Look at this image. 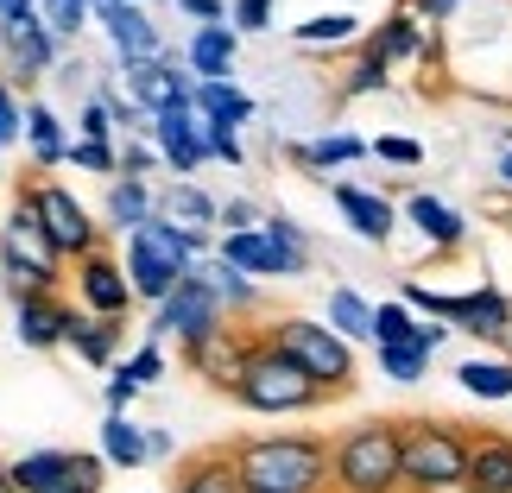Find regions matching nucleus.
Returning a JSON list of instances; mask_svg holds the SVG:
<instances>
[{"mask_svg":"<svg viewBox=\"0 0 512 493\" xmlns=\"http://www.w3.org/2000/svg\"><path fill=\"white\" fill-rule=\"evenodd\" d=\"M456 386L468 399H512V354H475V361H462Z\"/></svg>","mask_w":512,"mask_h":493,"instance_id":"27","label":"nucleus"},{"mask_svg":"<svg viewBox=\"0 0 512 493\" xmlns=\"http://www.w3.org/2000/svg\"><path fill=\"white\" fill-rule=\"evenodd\" d=\"M405 342H424V323L411 317V304L405 298L373 304V348H405Z\"/></svg>","mask_w":512,"mask_h":493,"instance_id":"33","label":"nucleus"},{"mask_svg":"<svg viewBox=\"0 0 512 493\" xmlns=\"http://www.w3.org/2000/svg\"><path fill=\"white\" fill-rule=\"evenodd\" d=\"M506 348H512V342H506Z\"/></svg>","mask_w":512,"mask_h":493,"instance_id":"59","label":"nucleus"},{"mask_svg":"<svg viewBox=\"0 0 512 493\" xmlns=\"http://www.w3.org/2000/svg\"><path fill=\"white\" fill-rule=\"evenodd\" d=\"M266 234H272V247H279V260H285V279H304V272H310V241H304V228L291 222V215H266Z\"/></svg>","mask_w":512,"mask_h":493,"instance_id":"36","label":"nucleus"},{"mask_svg":"<svg viewBox=\"0 0 512 493\" xmlns=\"http://www.w3.org/2000/svg\"><path fill=\"white\" fill-rule=\"evenodd\" d=\"M102 456H108V468H140V462H152V449H146V430L127 418V411H108V424H102Z\"/></svg>","mask_w":512,"mask_h":493,"instance_id":"28","label":"nucleus"},{"mask_svg":"<svg viewBox=\"0 0 512 493\" xmlns=\"http://www.w3.org/2000/svg\"><path fill=\"white\" fill-rule=\"evenodd\" d=\"M19 342L26 348H64L70 342V323H76V304H64L57 291H32V298H19Z\"/></svg>","mask_w":512,"mask_h":493,"instance_id":"17","label":"nucleus"},{"mask_svg":"<svg viewBox=\"0 0 512 493\" xmlns=\"http://www.w3.org/2000/svg\"><path fill=\"white\" fill-rule=\"evenodd\" d=\"M500 177H506V184H512V152H506V159H500Z\"/></svg>","mask_w":512,"mask_h":493,"instance_id":"56","label":"nucleus"},{"mask_svg":"<svg viewBox=\"0 0 512 493\" xmlns=\"http://www.w3.org/2000/svg\"><path fill=\"white\" fill-rule=\"evenodd\" d=\"M0 272H7V285H26V291H57L64 285V253H57V241L45 234V222H38L26 184H19L13 222L0 234Z\"/></svg>","mask_w":512,"mask_h":493,"instance_id":"7","label":"nucleus"},{"mask_svg":"<svg viewBox=\"0 0 512 493\" xmlns=\"http://www.w3.org/2000/svg\"><path fill=\"white\" fill-rule=\"evenodd\" d=\"M19 184H26V177H19ZM26 196H32L38 222H45V234L57 241V253H64V260H89V253H102V228L89 222V209L76 203L64 184H51V177H32Z\"/></svg>","mask_w":512,"mask_h":493,"instance_id":"10","label":"nucleus"},{"mask_svg":"<svg viewBox=\"0 0 512 493\" xmlns=\"http://www.w3.org/2000/svg\"><path fill=\"white\" fill-rule=\"evenodd\" d=\"M196 114H203V121H222V127H241V121H253V95H241L222 76V83H196Z\"/></svg>","mask_w":512,"mask_h":493,"instance_id":"30","label":"nucleus"},{"mask_svg":"<svg viewBox=\"0 0 512 493\" xmlns=\"http://www.w3.org/2000/svg\"><path fill=\"white\" fill-rule=\"evenodd\" d=\"M222 222H228V234H247V228H266L260 222V209L247 203V196H234V203H222Z\"/></svg>","mask_w":512,"mask_h":493,"instance_id":"49","label":"nucleus"},{"mask_svg":"<svg viewBox=\"0 0 512 493\" xmlns=\"http://www.w3.org/2000/svg\"><path fill=\"white\" fill-rule=\"evenodd\" d=\"M203 272H209V285L222 291V304H228V310H253V304H260L253 279H247V272H234L228 260H215V266H203Z\"/></svg>","mask_w":512,"mask_h":493,"instance_id":"37","label":"nucleus"},{"mask_svg":"<svg viewBox=\"0 0 512 493\" xmlns=\"http://www.w3.org/2000/svg\"><path fill=\"white\" fill-rule=\"evenodd\" d=\"M462 493H512V437L506 430H475Z\"/></svg>","mask_w":512,"mask_h":493,"instance_id":"18","label":"nucleus"},{"mask_svg":"<svg viewBox=\"0 0 512 493\" xmlns=\"http://www.w3.org/2000/svg\"><path fill=\"white\" fill-rule=\"evenodd\" d=\"M354 32H361L354 13H323V19H304L291 38H298V45H342V38H354Z\"/></svg>","mask_w":512,"mask_h":493,"instance_id":"38","label":"nucleus"},{"mask_svg":"<svg viewBox=\"0 0 512 493\" xmlns=\"http://www.w3.org/2000/svg\"><path fill=\"white\" fill-rule=\"evenodd\" d=\"M253 348H260V335H234V329H222V335H209V342L184 348V361L203 373L215 392H234V380H241V367H247Z\"/></svg>","mask_w":512,"mask_h":493,"instance_id":"15","label":"nucleus"},{"mask_svg":"<svg viewBox=\"0 0 512 493\" xmlns=\"http://www.w3.org/2000/svg\"><path fill=\"white\" fill-rule=\"evenodd\" d=\"M133 399H140V380H127V367L108 380V411H133Z\"/></svg>","mask_w":512,"mask_h":493,"instance_id":"50","label":"nucleus"},{"mask_svg":"<svg viewBox=\"0 0 512 493\" xmlns=\"http://www.w3.org/2000/svg\"><path fill=\"white\" fill-rule=\"evenodd\" d=\"M234 468L247 493H329L336 487V443L317 430H260L234 437Z\"/></svg>","mask_w":512,"mask_h":493,"instance_id":"1","label":"nucleus"},{"mask_svg":"<svg viewBox=\"0 0 512 493\" xmlns=\"http://www.w3.org/2000/svg\"><path fill=\"white\" fill-rule=\"evenodd\" d=\"M108 133H114V114H108L102 95H95V102L83 108V140H102V146H108Z\"/></svg>","mask_w":512,"mask_h":493,"instance_id":"48","label":"nucleus"},{"mask_svg":"<svg viewBox=\"0 0 512 493\" xmlns=\"http://www.w3.org/2000/svg\"><path fill=\"white\" fill-rule=\"evenodd\" d=\"M234 45H241V32L234 26H196V38H190V51H184V64L196 70V83H222V76L234 70Z\"/></svg>","mask_w":512,"mask_h":493,"instance_id":"21","label":"nucleus"},{"mask_svg":"<svg viewBox=\"0 0 512 493\" xmlns=\"http://www.w3.org/2000/svg\"><path fill=\"white\" fill-rule=\"evenodd\" d=\"M7 493H13V487H7Z\"/></svg>","mask_w":512,"mask_h":493,"instance_id":"58","label":"nucleus"},{"mask_svg":"<svg viewBox=\"0 0 512 493\" xmlns=\"http://www.w3.org/2000/svg\"><path fill=\"white\" fill-rule=\"evenodd\" d=\"M38 493H89V487L76 481V475H64V481H51V487H38Z\"/></svg>","mask_w":512,"mask_h":493,"instance_id":"55","label":"nucleus"},{"mask_svg":"<svg viewBox=\"0 0 512 493\" xmlns=\"http://www.w3.org/2000/svg\"><path fill=\"white\" fill-rule=\"evenodd\" d=\"M76 298L89 304V317H127L133 310V279H127V260H114V253H89V260H76Z\"/></svg>","mask_w":512,"mask_h":493,"instance_id":"11","label":"nucleus"},{"mask_svg":"<svg viewBox=\"0 0 512 493\" xmlns=\"http://www.w3.org/2000/svg\"><path fill=\"white\" fill-rule=\"evenodd\" d=\"M399 298L411 310H430V317H443V323H456L468 335H481V342H512V298L494 285H481V291H430V285H405Z\"/></svg>","mask_w":512,"mask_h":493,"instance_id":"8","label":"nucleus"},{"mask_svg":"<svg viewBox=\"0 0 512 493\" xmlns=\"http://www.w3.org/2000/svg\"><path fill=\"white\" fill-rule=\"evenodd\" d=\"M89 7H95V0H38V13H45V26H51L57 38H76V32H83Z\"/></svg>","mask_w":512,"mask_h":493,"instance_id":"40","label":"nucleus"},{"mask_svg":"<svg viewBox=\"0 0 512 493\" xmlns=\"http://www.w3.org/2000/svg\"><path fill=\"white\" fill-rule=\"evenodd\" d=\"M19 133H26V108H19V95L0 83V146H13Z\"/></svg>","mask_w":512,"mask_h":493,"instance_id":"45","label":"nucleus"},{"mask_svg":"<svg viewBox=\"0 0 512 493\" xmlns=\"http://www.w3.org/2000/svg\"><path fill=\"white\" fill-rule=\"evenodd\" d=\"M159 215H165V222H177V228L209 234L215 222H222V203H215V196H203L196 184H177L171 196H159Z\"/></svg>","mask_w":512,"mask_h":493,"instance_id":"29","label":"nucleus"},{"mask_svg":"<svg viewBox=\"0 0 512 493\" xmlns=\"http://www.w3.org/2000/svg\"><path fill=\"white\" fill-rule=\"evenodd\" d=\"M234 32H266L272 26V0H234Z\"/></svg>","mask_w":512,"mask_h":493,"instance_id":"47","label":"nucleus"},{"mask_svg":"<svg viewBox=\"0 0 512 493\" xmlns=\"http://www.w3.org/2000/svg\"><path fill=\"white\" fill-rule=\"evenodd\" d=\"M323 399H329V392L310 380L304 367H291L285 354H272V348H266V335H260V348L247 354L241 380H234V405L260 411V418H285V411H317Z\"/></svg>","mask_w":512,"mask_h":493,"instance_id":"6","label":"nucleus"},{"mask_svg":"<svg viewBox=\"0 0 512 493\" xmlns=\"http://www.w3.org/2000/svg\"><path fill=\"white\" fill-rule=\"evenodd\" d=\"M418 7H424V19H449V13L462 7V0H418Z\"/></svg>","mask_w":512,"mask_h":493,"instance_id":"53","label":"nucleus"},{"mask_svg":"<svg viewBox=\"0 0 512 493\" xmlns=\"http://www.w3.org/2000/svg\"><path fill=\"white\" fill-rule=\"evenodd\" d=\"M373 159H386V165H424V146H418V140H399V133H386V140H373Z\"/></svg>","mask_w":512,"mask_h":493,"instance_id":"44","label":"nucleus"},{"mask_svg":"<svg viewBox=\"0 0 512 493\" xmlns=\"http://www.w3.org/2000/svg\"><path fill=\"white\" fill-rule=\"evenodd\" d=\"M95 19L108 26L114 51H121V64H146V57H165V38L159 26L140 13V0H95Z\"/></svg>","mask_w":512,"mask_h":493,"instance_id":"13","label":"nucleus"},{"mask_svg":"<svg viewBox=\"0 0 512 493\" xmlns=\"http://www.w3.org/2000/svg\"><path fill=\"white\" fill-rule=\"evenodd\" d=\"M209 127V152L215 159H228V165H241L247 152H241V127H222V121H203Z\"/></svg>","mask_w":512,"mask_h":493,"instance_id":"46","label":"nucleus"},{"mask_svg":"<svg viewBox=\"0 0 512 493\" xmlns=\"http://www.w3.org/2000/svg\"><path fill=\"white\" fill-rule=\"evenodd\" d=\"M405 222L418 228V234H424V241L437 247V253H456V247L468 241V222H462V209H449L443 196H430V190H418V196L405 203Z\"/></svg>","mask_w":512,"mask_h":493,"instance_id":"20","label":"nucleus"},{"mask_svg":"<svg viewBox=\"0 0 512 493\" xmlns=\"http://www.w3.org/2000/svg\"><path fill=\"white\" fill-rule=\"evenodd\" d=\"M51 57H57V32L45 26V19L7 38V64H13V83H26V89H32L38 76L51 70Z\"/></svg>","mask_w":512,"mask_h":493,"instance_id":"24","label":"nucleus"},{"mask_svg":"<svg viewBox=\"0 0 512 493\" xmlns=\"http://www.w3.org/2000/svg\"><path fill=\"white\" fill-rule=\"evenodd\" d=\"M361 152H373L367 140H354V133H329V140H310V146H291V159L304 171H329V165H354Z\"/></svg>","mask_w":512,"mask_h":493,"instance_id":"35","label":"nucleus"},{"mask_svg":"<svg viewBox=\"0 0 512 493\" xmlns=\"http://www.w3.org/2000/svg\"><path fill=\"white\" fill-rule=\"evenodd\" d=\"M146 165H152V146H127L121 171H127V177H146Z\"/></svg>","mask_w":512,"mask_h":493,"instance_id":"52","label":"nucleus"},{"mask_svg":"<svg viewBox=\"0 0 512 493\" xmlns=\"http://www.w3.org/2000/svg\"><path fill=\"white\" fill-rule=\"evenodd\" d=\"M222 329H228V304H222V291L209 285L203 266L152 310V342L177 335V348H196V342H209V335H222Z\"/></svg>","mask_w":512,"mask_h":493,"instance_id":"9","label":"nucleus"},{"mask_svg":"<svg viewBox=\"0 0 512 493\" xmlns=\"http://www.w3.org/2000/svg\"><path fill=\"white\" fill-rule=\"evenodd\" d=\"M222 260H228L234 272H247V279H285V260H279V247H272L266 228L228 234V241H222Z\"/></svg>","mask_w":512,"mask_h":493,"instance_id":"23","label":"nucleus"},{"mask_svg":"<svg viewBox=\"0 0 512 493\" xmlns=\"http://www.w3.org/2000/svg\"><path fill=\"white\" fill-rule=\"evenodd\" d=\"M70 165H76V171H102V177L121 171L114 146H102V140H70Z\"/></svg>","mask_w":512,"mask_h":493,"instance_id":"41","label":"nucleus"},{"mask_svg":"<svg viewBox=\"0 0 512 493\" xmlns=\"http://www.w3.org/2000/svg\"><path fill=\"white\" fill-rule=\"evenodd\" d=\"M329 196H336V209L348 215V228L361 234V241H380V247L392 241V228H399V209H392L386 196H373V190H361V184H336Z\"/></svg>","mask_w":512,"mask_h":493,"instance_id":"19","label":"nucleus"},{"mask_svg":"<svg viewBox=\"0 0 512 493\" xmlns=\"http://www.w3.org/2000/svg\"><path fill=\"white\" fill-rule=\"evenodd\" d=\"M146 222H159V196L146 190V177H114L108 184V228L114 234H140Z\"/></svg>","mask_w":512,"mask_h":493,"instance_id":"22","label":"nucleus"},{"mask_svg":"<svg viewBox=\"0 0 512 493\" xmlns=\"http://www.w3.org/2000/svg\"><path fill=\"white\" fill-rule=\"evenodd\" d=\"M7 487H13V481H7V462H0V493H7Z\"/></svg>","mask_w":512,"mask_h":493,"instance_id":"57","label":"nucleus"},{"mask_svg":"<svg viewBox=\"0 0 512 493\" xmlns=\"http://www.w3.org/2000/svg\"><path fill=\"white\" fill-rule=\"evenodd\" d=\"M121 76H127V95H133L146 114H165L171 102H190V95H196V89L184 83V70H177L171 51H165V57H146V64H127Z\"/></svg>","mask_w":512,"mask_h":493,"instance_id":"14","label":"nucleus"},{"mask_svg":"<svg viewBox=\"0 0 512 493\" xmlns=\"http://www.w3.org/2000/svg\"><path fill=\"white\" fill-rule=\"evenodd\" d=\"M26 146H32V165L38 171H57L70 165V140H64V121L45 108V102H26Z\"/></svg>","mask_w":512,"mask_h":493,"instance_id":"25","label":"nucleus"},{"mask_svg":"<svg viewBox=\"0 0 512 493\" xmlns=\"http://www.w3.org/2000/svg\"><path fill=\"white\" fill-rule=\"evenodd\" d=\"M121 335H127L121 317H89V310H83V317L70 323V342H64V348H76L89 367H108L114 354H121Z\"/></svg>","mask_w":512,"mask_h":493,"instance_id":"26","label":"nucleus"},{"mask_svg":"<svg viewBox=\"0 0 512 493\" xmlns=\"http://www.w3.org/2000/svg\"><path fill=\"white\" fill-rule=\"evenodd\" d=\"M336 493H405V424L367 418L336 437Z\"/></svg>","mask_w":512,"mask_h":493,"instance_id":"2","label":"nucleus"},{"mask_svg":"<svg viewBox=\"0 0 512 493\" xmlns=\"http://www.w3.org/2000/svg\"><path fill=\"white\" fill-rule=\"evenodd\" d=\"M171 493H247L241 487V468H234V449L228 443H209V449H190L171 475Z\"/></svg>","mask_w":512,"mask_h":493,"instance_id":"16","label":"nucleus"},{"mask_svg":"<svg viewBox=\"0 0 512 493\" xmlns=\"http://www.w3.org/2000/svg\"><path fill=\"white\" fill-rule=\"evenodd\" d=\"M373 89H386V57H361L348 76H342V95H373Z\"/></svg>","mask_w":512,"mask_h":493,"instance_id":"43","label":"nucleus"},{"mask_svg":"<svg viewBox=\"0 0 512 493\" xmlns=\"http://www.w3.org/2000/svg\"><path fill=\"white\" fill-rule=\"evenodd\" d=\"M380 373H392V380H424L430 373V348L424 342H405V348H380Z\"/></svg>","mask_w":512,"mask_h":493,"instance_id":"39","label":"nucleus"},{"mask_svg":"<svg viewBox=\"0 0 512 493\" xmlns=\"http://www.w3.org/2000/svg\"><path fill=\"white\" fill-rule=\"evenodd\" d=\"M64 475H70V449H32V456L7 462L13 493H38V487H51V481H64Z\"/></svg>","mask_w":512,"mask_h":493,"instance_id":"31","label":"nucleus"},{"mask_svg":"<svg viewBox=\"0 0 512 493\" xmlns=\"http://www.w3.org/2000/svg\"><path fill=\"white\" fill-rule=\"evenodd\" d=\"M127 380H140V392L159 386V380H165V348H159V342L133 348V354H127Z\"/></svg>","mask_w":512,"mask_h":493,"instance_id":"42","label":"nucleus"},{"mask_svg":"<svg viewBox=\"0 0 512 493\" xmlns=\"http://www.w3.org/2000/svg\"><path fill=\"white\" fill-rule=\"evenodd\" d=\"M266 348L285 354L291 367H304L310 380H317L329 399H342L354 392V342H342L329 323H310V317H279L266 323Z\"/></svg>","mask_w":512,"mask_h":493,"instance_id":"5","label":"nucleus"},{"mask_svg":"<svg viewBox=\"0 0 512 493\" xmlns=\"http://www.w3.org/2000/svg\"><path fill=\"white\" fill-rule=\"evenodd\" d=\"M367 51H373V57H386V64H399V57H424L430 45L418 38V19H411V13H392L386 26L367 38Z\"/></svg>","mask_w":512,"mask_h":493,"instance_id":"34","label":"nucleus"},{"mask_svg":"<svg viewBox=\"0 0 512 493\" xmlns=\"http://www.w3.org/2000/svg\"><path fill=\"white\" fill-rule=\"evenodd\" d=\"M405 424V493H456L468 481L475 430L456 418H399Z\"/></svg>","mask_w":512,"mask_h":493,"instance_id":"4","label":"nucleus"},{"mask_svg":"<svg viewBox=\"0 0 512 493\" xmlns=\"http://www.w3.org/2000/svg\"><path fill=\"white\" fill-rule=\"evenodd\" d=\"M329 329H336L342 342H373V304L361 298V291L336 285L329 291Z\"/></svg>","mask_w":512,"mask_h":493,"instance_id":"32","label":"nucleus"},{"mask_svg":"<svg viewBox=\"0 0 512 493\" xmlns=\"http://www.w3.org/2000/svg\"><path fill=\"white\" fill-rule=\"evenodd\" d=\"M209 234L196 228H177V222H146L140 234H127V279H133V298L146 304H165L177 285L196 272V253H203Z\"/></svg>","mask_w":512,"mask_h":493,"instance_id":"3","label":"nucleus"},{"mask_svg":"<svg viewBox=\"0 0 512 493\" xmlns=\"http://www.w3.org/2000/svg\"><path fill=\"white\" fill-rule=\"evenodd\" d=\"M177 7H184V13H196L203 26H215V19H222V0H177Z\"/></svg>","mask_w":512,"mask_h":493,"instance_id":"51","label":"nucleus"},{"mask_svg":"<svg viewBox=\"0 0 512 493\" xmlns=\"http://www.w3.org/2000/svg\"><path fill=\"white\" fill-rule=\"evenodd\" d=\"M146 449H152V462H165L171 456V437H165V430H146Z\"/></svg>","mask_w":512,"mask_h":493,"instance_id":"54","label":"nucleus"},{"mask_svg":"<svg viewBox=\"0 0 512 493\" xmlns=\"http://www.w3.org/2000/svg\"><path fill=\"white\" fill-rule=\"evenodd\" d=\"M152 146H159L177 171L203 165L209 159V127H203V114H196V102H171L165 114H152Z\"/></svg>","mask_w":512,"mask_h":493,"instance_id":"12","label":"nucleus"}]
</instances>
